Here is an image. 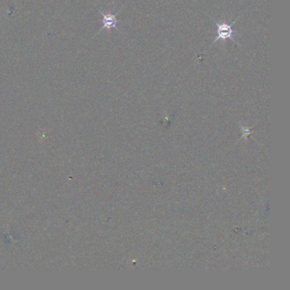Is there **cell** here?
Segmentation results:
<instances>
[{"instance_id": "cell-1", "label": "cell", "mask_w": 290, "mask_h": 290, "mask_svg": "<svg viewBox=\"0 0 290 290\" xmlns=\"http://www.w3.org/2000/svg\"><path fill=\"white\" fill-rule=\"evenodd\" d=\"M237 21V19L235 20L234 22L232 23V24H227V23H218L217 22H215V24L217 26V37L215 38V40L213 44H215V42H217L219 39H232L233 42L236 43L234 39L232 38V34L234 33V30H232V25L234 24L235 22Z\"/></svg>"}, {"instance_id": "cell-2", "label": "cell", "mask_w": 290, "mask_h": 290, "mask_svg": "<svg viewBox=\"0 0 290 290\" xmlns=\"http://www.w3.org/2000/svg\"><path fill=\"white\" fill-rule=\"evenodd\" d=\"M101 14L102 15V18H103V19H102L103 27H102V28H101L100 31H102L103 29L110 30L111 28H116L117 30H119L117 27V15H112L111 12H108L107 14H105V13L101 12Z\"/></svg>"}]
</instances>
